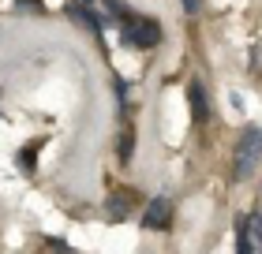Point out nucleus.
Masks as SVG:
<instances>
[{
  "label": "nucleus",
  "instance_id": "nucleus-10",
  "mask_svg": "<svg viewBox=\"0 0 262 254\" xmlns=\"http://www.w3.org/2000/svg\"><path fill=\"white\" fill-rule=\"evenodd\" d=\"M184 8H187V11H191V15H195V11L202 8V0H184Z\"/></svg>",
  "mask_w": 262,
  "mask_h": 254
},
{
  "label": "nucleus",
  "instance_id": "nucleus-3",
  "mask_svg": "<svg viewBox=\"0 0 262 254\" xmlns=\"http://www.w3.org/2000/svg\"><path fill=\"white\" fill-rule=\"evenodd\" d=\"M236 254H262V213L236 217Z\"/></svg>",
  "mask_w": 262,
  "mask_h": 254
},
{
  "label": "nucleus",
  "instance_id": "nucleus-5",
  "mask_svg": "<svg viewBox=\"0 0 262 254\" xmlns=\"http://www.w3.org/2000/svg\"><path fill=\"white\" fill-rule=\"evenodd\" d=\"M68 15L75 19V22H82V27H86V30L94 34V38H98V34H101V19L94 15V11H90L86 4H75V0H71V4H68Z\"/></svg>",
  "mask_w": 262,
  "mask_h": 254
},
{
  "label": "nucleus",
  "instance_id": "nucleus-7",
  "mask_svg": "<svg viewBox=\"0 0 262 254\" xmlns=\"http://www.w3.org/2000/svg\"><path fill=\"white\" fill-rule=\"evenodd\" d=\"M131 202H135L131 195H113L109 202H105V213H109L113 221H120V217H127V213H131Z\"/></svg>",
  "mask_w": 262,
  "mask_h": 254
},
{
  "label": "nucleus",
  "instance_id": "nucleus-1",
  "mask_svg": "<svg viewBox=\"0 0 262 254\" xmlns=\"http://www.w3.org/2000/svg\"><path fill=\"white\" fill-rule=\"evenodd\" d=\"M120 34L127 45H135V49H154V45L161 41V27L146 15H135V11H124L120 15Z\"/></svg>",
  "mask_w": 262,
  "mask_h": 254
},
{
  "label": "nucleus",
  "instance_id": "nucleus-6",
  "mask_svg": "<svg viewBox=\"0 0 262 254\" xmlns=\"http://www.w3.org/2000/svg\"><path fill=\"white\" fill-rule=\"evenodd\" d=\"M191 120L195 124H206L210 120V105H206V90H202V82H191Z\"/></svg>",
  "mask_w": 262,
  "mask_h": 254
},
{
  "label": "nucleus",
  "instance_id": "nucleus-9",
  "mask_svg": "<svg viewBox=\"0 0 262 254\" xmlns=\"http://www.w3.org/2000/svg\"><path fill=\"white\" fill-rule=\"evenodd\" d=\"M49 247H53L56 254H75V250H71L68 243H60V239H49Z\"/></svg>",
  "mask_w": 262,
  "mask_h": 254
},
{
  "label": "nucleus",
  "instance_id": "nucleus-2",
  "mask_svg": "<svg viewBox=\"0 0 262 254\" xmlns=\"http://www.w3.org/2000/svg\"><path fill=\"white\" fill-rule=\"evenodd\" d=\"M262 157V127H244V138L236 146V179H247Z\"/></svg>",
  "mask_w": 262,
  "mask_h": 254
},
{
  "label": "nucleus",
  "instance_id": "nucleus-4",
  "mask_svg": "<svg viewBox=\"0 0 262 254\" xmlns=\"http://www.w3.org/2000/svg\"><path fill=\"white\" fill-rule=\"evenodd\" d=\"M169 224H172V202L165 195H158L146 205V213H142V228H150V232H165Z\"/></svg>",
  "mask_w": 262,
  "mask_h": 254
},
{
  "label": "nucleus",
  "instance_id": "nucleus-8",
  "mask_svg": "<svg viewBox=\"0 0 262 254\" xmlns=\"http://www.w3.org/2000/svg\"><path fill=\"white\" fill-rule=\"evenodd\" d=\"M131 153H135V135H131V131H127V135L120 138V161H124V165L131 161Z\"/></svg>",
  "mask_w": 262,
  "mask_h": 254
}]
</instances>
